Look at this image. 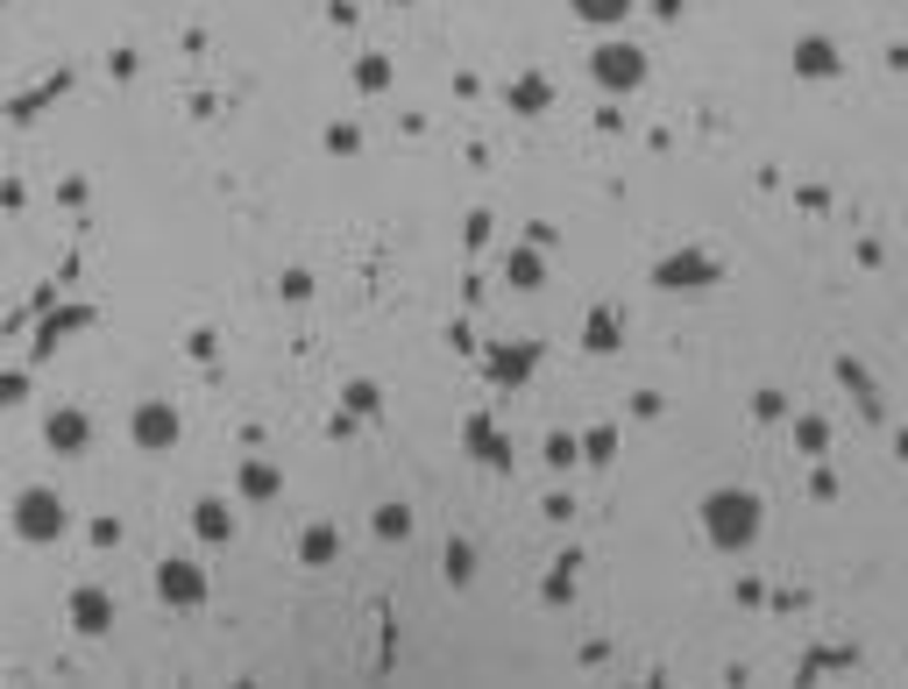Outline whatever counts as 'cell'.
<instances>
[{
	"mask_svg": "<svg viewBox=\"0 0 908 689\" xmlns=\"http://www.w3.org/2000/svg\"><path fill=\"white\" fill-rule=\"evenodd\" d=\"M752 533H760V505H752L746 490H717V498H710V541L717 547H746Z\"/></svg>",
	"mask_w": 908,
	"mask_h": 689,
	"instance_id": "cell-1",
	"label": "cell"
},
{
	"mask_svg": "<svg viewBox=\"0 0 908 689\" xmlns=\"http://www.w3.org/2000/svg\"><path fill=\"white\" fill-rule=\"evenodd\" d=\"M597 79L603 86H639L646 79V57L632 50V43H603V50H597Z\"/></svg>",
	"mask_w": 908,
	"mask_h": 689,
	"instance_id": "cell-2",
	"label": "cell"
},
{
	"mask_svg": "<svg viewBox=\"0 0 908 689\" xmlns=\"http://www.w3.org/2000/svg\"><path fill=\"white\" fill-rule=\"evenodd\" d=\"M14 527H22L29 541H50V533L65 527V505H57L50 490H29V498H22V519H14Z\"/></svg>",
	"mask_w": 908,
	"mask_h": 689,
	"instance_id": "cell-3",
	"label": "cell"
},
{
	"mask_svg": "<svg viewBox=\"0 0 908 689\" xmlns=\"http://www.w3.org/2000/svg\"><path fill=\"white\" fill-rule=\"evenodd\" d=\"M157 590L171 597V605H200V597H206V583H200V568H192V562H171V568L157 576Z\"/></svg>",
	"mask_w": 908,
	"mask_h": 689,
	"instance_id": "cell-4",
	"label": "cell"
},
{
	"mask_svg": "<svg viewBox=\"0 0 908 689\" xmlns=\"http://www.w3.org/2000/svg\"><path fill=\"white\" fill-rule=\"evenodd\" d=\"M135 433H143L149 448H163V441H171V433H178V419L163 413V406H143V419H135Z\"/></svg>",
	"mask_w": 908,
	"mask_h": 689,
	"instance_id": "cell-5",
	"label": "cell"
},
{
	"mask_svg": "<svg viewBox=\"0 0 908 689\" xmlns=\"http://www.w3.org/2000/svg\"><path fill=\"white\" fill-rule=\"evenodd\" d=\"M71 611H79V625H86V633H100V625H107V597H100V590H86Z\"/></svg>",
	"mask_w": 908,
	"mask_h": 689,
	"instance_id": "cell-6",
	"label": "cell"
},
{
	"mask_svg": "<svg viewBox=\"0 0 908 689\" xmlns=\"http://www.w3.org/2000/svg\"><path fill=\"white\" fill-rule=\"evenodd\" d=\"M681 278H710V263H703V257H674V263H660V284H681Z\"/></svg>",
	"mask_w": 908,
	"mask_h": 689,
	"instance_id": "cell-7",
	"label": "cell"
},
{
	"mask_svg": "<svg viewBox=\"0 0 908 689\" xmlns=\"http://www.w3.org/2000/svg\"><path fill=\"white\" fill-rule=\"evenodd\" d=\"M50 441H57V448H79V441H86V419H79V413L50 419Z\"/></svg>",
	"mask_w": 908,
	"mask_h": 689,
	"instance_id": "cell-8",
	"label": "cell"
},
{
	"mask_svg": "<svg viewBox=\"0 0 908 689\" xmlns=\"http://www.w3.org/2000/svg\"><path fill=\"white\" fill-rule=\"evenodd\" d=\"M575 8H582V14H589V22H617V14H625V8H632V0H575Z\"/></svg>",
	"mask_w": 908,
	"mask_h": 689,
	"instance_id": "cell-9",
	"label": "cell"
},
{
	"mask_svg": "<svg viewBox=\"0 0 908 689\" xmlns=\"http://www.w3.org/2000/svg\"><path fill=\"white\" fill-rule=\"evenodd\" d=\"M795 57H802V71H830V43H802Z\"/></svg>",
	"mask_w": 908,
	"mask_h": 689,
	"instance_id": "cell-10",
	"label": "cell"
},
{
	"mask_svg": "<svg viewBox=\"0 0 908 689\" xmlns=\"http://www.w3.org/2000/svg\"><path fill=\"white\" fill-rule=\"evenodd\" d=\"M200 533H214V541L227 533V512H220V505H200Z\"/></svg>",
	"mask_w": 908,
	"mask_h": 689,
	"instance_id": "cell-11",
	"label": "cell"
}]
</instances>
